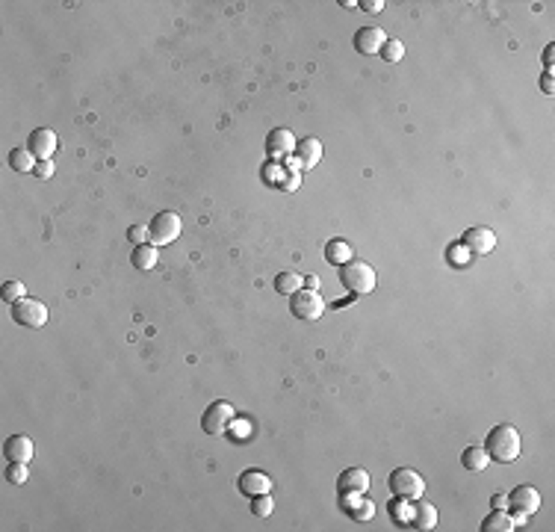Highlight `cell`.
I'll return each instance as SVG.
<instances>
[{
    "label": "cell",
    "instance_id": "2e32d148",
    "mask_svg": "<svg viewBox=\"0 0 555 532\" xmlns=\"http://www.w3.org/2000/svg\"><path fill=\"white\" fill-rule=\"evenodd\" d=\"M293 154H295V160L302 163V169L307 172V169H313V166L322 160V142L313 140V136H307V140H302L299 145H295Z\"/></svg>",
    "mask_w": 555,
    "mask_h": 532
},
{
    "label": "cell",
    "instance_id": "44dd1931",
    "mask_svg": "<svg viewBox=\"0 0 555 532\" xmlns=\"http://www.w3.org/2000/svg\"><path fill=\"white\" fill-rule=\"evenodd\" d=\"M482 529L484 532H508V529H514V520L505 509H493L490 515L482 520Z\"/></svg>",
    "mask_w": 555,
    "mask_h": 532
},
{
    "label": "cell",
    "instance_id": "9c48e42d",
    "mask_svg": "<svg viewBox=\"0 0 555 532\" xmlns=\"http://www.w3.org/2000/svg\"><path fill=\"white\" fill-rule=\"evenodd\" d=\"M508 509L511 511H517V515H532V511H538L541 509V494H538V488H532V485H517L508 494Z\"/></svg>",
    "mask_w": 555,
    "mask_h": 532
},
{
    "label": "cell",
    "instance_id": "d590c367",
    "mask_svg": "<svg viewBox=\"0 0 555 532\" xmlns=\"http://www.w3.org/2000/svg\"><path fill=\"white\" fill-rule=\"evenodd\" d=\"M552 54H555V45H547V51H543V63L552 65Z\"/></svg>",
    "mask_w": 555,
    "mask_h": 532
},
{
    "label": "cell",
    "instance_id": "603a6c76",
    "mask_svg": "<svg viewBox=\"0 0 555 532\" xmlns=\"http://www.w3.org/2000/svg\"><path fill=\"white\" fill-rule=\"evenodd\" d=\"M36 163H38V160H36L33 154H30L27 145H24V148H12V151H9V166H12L15 172H33Z\"/></svg>",
    "mask_w": 555,
    "mask_h": 532
},
{
    "label": "cell",
    "instance_id": "4dcf8cb0",
    "mask_svg": "<svg viewBox=\"0 0 555 532\" xmlns=\"http://www.w3.org/2000/svg\"><path fill=\"white\" fill-rule=\"evenodd\" d=\"M33 175L38 177V181H47V177H54V163H51V160H38L36 169H33Z\"/></svg>",
    "mask_w": 555,
    "mask_h": 532
},
{
    "label": "cell",
    "instance_id": "7c38bea8",
    "mask_svg": "<svg viewBox=\"0 0 555 532\" xmlns=\"http://www.w3.org/2000/svg\"><path fill=\"white\" fill-rule=\"evenodd\" d=\"M384 42H387V36H384V30H378V27H361L358 33H354V51L363 54V56L381 54Z\"/></svg>",
    "mask_w": 555,
    "mask_h": 532
},
{
    "label": "cell",
    "instance_id": "8fae6325",
    "mask_svg": "<svg viewBox=\"0 0 555 532\" xmlns=\"http://www.w3.org/2000/svg\"><path fill=\"white\" fill-rule=\"evenodd\" d=\"M295 136L286 131V127H275V131H269V136H266V154L272 157V160H281V157H290L295 151Z\"/></svg>",
    "mask_w": 555,
    "mask_h": 532
},
{
    "label": "cell",
    "instance_id": "52a82bcc",
    "mask_svg": "<svg viewBox=\"0 0 555 532\" xmlns=\"http://www.w3.org/2000/svg\"><path fill=\"white\" fill-rule=\"evenodd\" d=\"M231 420H234V406L231 402H225V399H216V402L207 406L204 417H201V426H204L207 435H225V429L231 426Z\"/></svg>",
    "mask_w": 555,
    "mask_h": 532
},
{
    "label": "cell",
    "instance_id": "484cf974",
    "mask_svg": "<svg viewBox=\"0 0 555 532\" xmlns=\"http://www.w3.org/2000/svg\"><path fill=\"white\" fill-rule=\"evenodd\" d=\"M6 479L12 482V485H21V482H27L30 473H27L24 461H9V465H6Z\"/></svg>",
    "mask_w": 555,
    "mask_h": 532
},
{
    "label": "cell",
    "instance_id": "ffe728a7",
    "mask_svg": "<svg viewBox=\"0 0 555 532\" xmlns=\"http://www.w3.org/2000/svg\"><path fill=\"white\" fill-rule=\"evenodd\" d=\"M343 506L354 520H370L375 515V506L370 500H354V494H343Z\"/></svg>",
    "mask_w": 555,
    "mask_h": 532
},
{
    "label": "cell",
    "instance_id": "cb8c5ba5",
    "mask_svg": "<svg viewBox=\"0 0 555 532\" xmlns=\"http://www.w3.org/2000/svg\"><path fill=\"white\" fill-rule=\"evenodd\" d=\"M302 275H295V272H281L275 278V290L278 293H286V296H293L295 290H302Z\"/></svg>",
    "mask_w": 555,
    "mask_h": 532
},
{
    "label": "cell",
    "instance_id": "d6986e66",
    "mask_svg": "<svg viewBox=\"0 0 555 532\" xmlns=\"http://www.w3.org/2000/svg\"><path fill=\"white\" fill-rule=\"evenodd\" d=\"M131 261H133L136 269H142V272L154 269V266H157V245H151V243H145V245H133Z\"/></svg>",
    "mask_w": 555,
    "mask_h": 532
},
{
    "label": "cell",
    "instance_id": "7a4b0ae2",
    "mask_svg": "<svg viewBox=\"0 0 555 532\" xmlns=\"http://www.w3.org/2000/svg\"><path fill=\"white\" fill-rule=\"evenodd\" d=\"M340 284L354 296L372 293L375 290V269L366 261H349L340 266Z\"/></svg>",
    "mask_w": 555,
    "mask_h": 532
},
{
    "label": "cell",
    "instance_id": "1f68e13d",
    "mask_svg": "<svg viewBox=\"0 0 555 532\" xmlns=\"http://www.w3.org/2000/svg\"><path fill=\"white\" fill-rule=\"evenodd\" d=\"M363 9H366V12H381V9H384V0H366V3H361Z\"/></svg>",
    "mask_w": 555,
    "mask_h": 532
},
{
    "label": "cell",
    "instance_id": "d6a6232c",
    "mask_svg": "<svg viewBox=\"0 0 555 532\" xmlns=\"http://www.w3.org/2000/svg\"><path fill=\"white\" fill-rule=\"evenodd\" d=\"M263 172H266V181H269V184H275V172H284V169H281V166H275V163H269V166H266Z\"/></svg>",
    "mask_w": 555,
    "mask_h": 532
},
{
    "label": "cell",
    "instance_id": "e0dca14e",
    "mask_svg": "<svg viewBox=\"0 0 555 532\" xmlns=\"http://www.w3.org/2000/svg\"><path fill=\"white\" fill-rule=\"evenodd\" d=\"M408 524L416 527V529H434V527H438V509H434L431 502H422V500L414 502Z\"/></svg>",
    "mask_w": 555,
    "mask_h": 532
},
{
    "label": "cell",
    "instance_id": "4316f807",
    "mask_svg": "<svg viewBox=\"0 0 555 532\" xmlns=\"http://www.w3.org/2000/svg\"><path fill=\"white\" fill-rule=\"evenodd\" d=\"M24 284L21 281H3V287H0V296H3V302H18V299H24Z\"/></svg>",
    "mask_w": 555,
    "mask_h": 532
},
{
    "label": "cell",
    "instance_id": "9a60e30c",
    "mask_svg": "<svg viewBox=\"0 0 555 532\" xmlns=\"http://www.w3.org/2000/svg\"><path fill=\"white\" fill-rule=\"evenodd\" d=\"M272 479L266 476L263 470H245L240 476V491L245 497H257V494H269Z\"/></svg>",
    "mask_w": 555,
    "mask_h": 532
},
{
    "label": "cell",
    "instance_id": "ac0fdd59",
    "mask_svg": "<svg viewBox=\"0 0 555 532\" xmlns=\"http://www.w3.org/2000/svg\"><path fill=\"white\" fill-rule=\"evenodd\" d=\"M325 261L334 263V266L349 263V261H352V245L346 243V240H331V243H325Z\"/></svg>",
    "mask_w": 555,
    "mask_h": 532
},
{
    "label": "cell",
    "instance_id": "30bf717a",
    "mask_svg": "<svg viewBox=\"0 0 555 532\" xmlns=\"http://www.w3.org/2000/svg\"><path fill=\"white\" fill-rule=\"evenodd\" d=\"M461 245L470 254H490L493 249H497V234H493L490 228H470L467 234L461 236Z\"/></svg>",
    "mask_w": 555,
    "mask_h": 532
},
{
    "label": "cell",
    "instance_id": "277c9868",
    "mask_svg": "<svg viewBox=\"0 0 555 532\" xmlns=\"http://www.w3.org/2000/svg\"><path fill=\"white\" fill-rule=\"evenodd\" d=\"M290 313L293 317H299V320L313 322V320H319L325 313V299L316 290L302 287V290H295L290 296Z\"/></svg>",
    "mask_w": 555,
    "mask_h": 532
},
{
    "label": "cell",
    "instance_id": "3957f363",
    "mask_svg": "<svg viewBox=\"0 0 555 532\" xmlns=\"http://www.w3.org/2000/svg\"><path fill=\"white\" fill-rule=\"evenodd\" d=\"M181 231H183V222H181V216L177 213H172V210H163V213H157L154 219H151V225H148V234H151V245H168V243H174L177 236H181Z\"/></svg>",
    "mask_w": 555,
    "mask_h": 532
},
{
    "label": "cell",
    "instance_id": "836d02e7",
    "mask_svg": "<svg viewBox=\"0 0 555 532\" xmlns=\"http://www.w3.org/2000/svg\"><path fill=\"white\" fill-rule=\"evenodd\" d=\"M493 509H508V494H493Z\"/></svg>",
    "mask_w": 555,
    "mask_h": 532
},
{
    "label": "cell",
    "instance_id": "8992f818",
    "mask_svg": "<svg viewBox=\"0 0 555 532\" xmlns=\"http://www.w3.org/2000/svg\"><path fill=\"white\" fill-rule=\"evenodd\" d=\"M12 320L18 325H27V329H42V325L47 322V308L38 299L24 296V299L12 302Z\"/></svg>",
    "mask_w": 555,
    "mask_h": 532
},
{
    "label": "cell",
    "instance_id": "ba28073f",
    "mask_svg": "<svg viewBox=\"0 0 555 532\" xmlns=\"http://www.w3.org/2000/svg\"><path fill=\"white\" fill-rule=\"evenodd\" d=\"M56 145L59 142H56V133L51 131V127H36V131L27 136V148H30V154H33L36 160H51Z\"/></svg>",
    "mask_w": 555,
    "mask_h": 532
},
{
    "label": "cell",
    "instance_id": "8d00e7d4",
    "mask_svg": "<svg viewBox=\"0 0 555 532\" xmlns=\"http://www.w3.org/2000/svg\"><path fill=\"white\" fill-rule=\"evenodd\" d=\"M304 284H307V287H310V290H316V287H319V278H316V275H307Z\"/></svg>",
    "mask_w": 555,
    "mask_h": 532
},
{
    "label": "cell",
    "instance_id": "83f0119b",
    "mask_svg": "<svg viewBox=\"0 0 555 532\" xmlns=\"http://www.w3.org/2000/svg\"><path fill=\"white\" fill-rule=\"evenodd\" d=\"M272 509H275V502H272L269 494H257V497H251V511H254L257 518H269V515H272Z\"/></svg>",
    "mask_w": 555,
    "mask_h": 532
},
{
    "label": "cell",
    "instance_id": "5b68a950",
    "mask_svg": "<svg viewBox=\"0 0 555 532\" xmlns=\"http://www.w3.org/2000/svg\"><path fill=\"white\" fill-rule=\"evenodd\" d=\"M387 485H390V491H393V497H399V500H420L422 491H425L422 476H420L416 470H411V467L393 470L390 479H387Z\"/></svg>",
    "mask_w": 555,
    "mask_h": 532
},
{
    "label": "cell",
    "instance_id": "d4e9b609",
    "mask_svg": "<svg viewBox=\"0 0 555 532\" xmlns=\"http://www.w3.org/2000/svg\"><path fill=\"white\" fill-rule=\"evenodd\" d=\"M378 56H381V59H387V63H399V59L405 56V45L399 42V38H387Z\"/></svg>",
    "mask_w": 555,
    "mask_h": 532
},
{
    "label": "cell",
    "instance_id": "4fadbf2b",
    "mask_svg": "<svg viewBox=\"0 0 555 532\" xmlns=\"http://www.w3.org/2000/svg\"><path fill=\"white\" fill-rule=\"evenodd\" d=\"M337 488H340V494H363V491L370 488V473L361 470V467L343 470L340 479H337Z\"/></svg>",
    "mask_w": 555,
    "mask_h": 532
},
{
    "label": "cell",
    "instance_id": "f1b7e54d",
    "mask_svg": "<svg viewBox=\"0 0 555 532\" xmlns=\"http://www.w3.org/2000/svg\"><path fill=\"white\" fill-rule=\"evenodd\" d=\"M127 240H131L133 245H145L148 240H151V234H148L145 225H131V228H127Z\"/></svg>",
    "mask_w": 555,
    "mask_h": 532
},
{
    "label": "cell",
    "instance_id": "e575fe53",
    "mask_svg": "<svg viewBox=\"0 0 555 532\" xmlns=\"http://www.w3.org/2000/svg\"><path fill=\"white\" fill-rule=\"evenodd\" d=\"M541 89H543V92H547V95H552V71H547V74H543V80H541Z\"/></svg>",
    "mask_w": 555,
    "mask_h": 532
},
{
    "label": "cell",
    "instance_id": "5bb4252c",
    "mask_svg": "<svg viewBox=\"0 0 555 532\" xmlns=\"http://www.w3.org/2000/svg\"><path fill=\"white\" fill-rule=\"evenodd\" d=\"M33 452H36V447H33V441H30L27 435H12V438H6V443H3V456H6V461H27L33 458Z\"/></svg>",
    "mask_w": 555,
    "mask_h": 532
},
{
    "label": "cell",
    "instance_id": "6da1fadb",
    "mask_svg": "<svg viewBox=\"0 0 555 532\" xmlns=\"http://www.w3.org/2000/svg\"><path fill=\"white\" fill-rule=\"evenodd\" d=\"M484 450L493 461H502V465H511L514 458L520 456V432L511 426V423H497L488 432V441H484Z\"/></svg>",
    "mask_w": 555,
    "mask_h": 532
},
{
    "label": "cell",
    "instance_id": "f546056e",
    "mask_svg": "<svg viewBox=\"0 0 555 532\" xmlns=\"http://www.w3.org/2000/svg\"><path fill=\"white\" fill-rule=\"evenodd\" d=\"M390 518H393V520H402V524H408L411 509H405L402 502H396V497H393V502H390Z\"/></svg>",
    "mask_w": 555,
    "mask_h": 532
},
{
    "label": "cell",
    "instance_id": "7402d4cb",
    "mask_svg": "<svg viewBox=\"0 0 555 532\" xmlns=\"http://www.w3.org/2000/svg\"><path fill=\"white\" fill-rule=\"evenodd\" d=\"M461 465L467 470H484L490 465V456H488V450L484 447H467L461 452Z\"/></svg>",
    "mask_w": 555,
    "mask_h": 532
}]
</instances>
